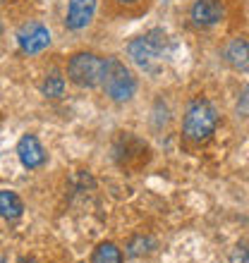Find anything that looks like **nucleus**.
<instances>
[{
	"instance_id": "1",
	"label": "nucleus",
	"mask_w": 249,
	"mask_h": 263,
	"mask_svg": "<svg viewBox=\"0 0 249 263\" xmlns=\"http://www.w3.org/2000/svg\"><path fill=\"white\" fill-rule=\"evenodd\" d=\"M218 125V112L206 98H194L187 105L185 118H182V137L192 144H204Z\"/></svg>"
},
{
	"instance_id": "2",
	"label": "nucleus",
	"mask_w": 249,
	"mask_h": 263,
	"mask_svg": "<svg viewBox=\"0 0 249 263\" xmlns=\"http://www.w3.org/2000/svg\"><path fill=\"white\" fill-rule=\"evenodd\" d=\"M168 46H170V41H168L166 31L163 29H151L144 36H137L134 41H130L127 53L141 69L153 72L156 65L168 55Z\"/></svg>"
},
{
	"instance_id": "3",
	"label": "nucleus",
	"mask_w": 249,
	"mask_h": 263,
	"mask_svg": "<svg viewBox=\"0 0 249 263\" xmlns=\"http://www.w3.org/2000/svg\"><path fill=\"white\" fill-rule=\"evenodd\" d=\"M103 91L105 96L115 101V103H124L134 96L137 91V79L130 72V67L120 60V58H105V74H103Z\"/></svg>"
},
{
	"instance_id": "4",
	"label": "nucleus",
	"mask_w": 249,
	"mask_h": 263,
	"mask_svg": "<svg viewBox=\"0 0 249 263\" xmlns=\"http://www.w3.org/2000/svg\"><path fill=\"white\" fill-rule=\"evenodd\" d=\"M105 74V60L96 53H75L67 60V77L69 82L82 86V89H94L98 84H103Z\"/></svg>"
},
{
	"instance_id": "5",
	"label": "nucleus",
	"mask_w": 249,
	"mask_h": 263,
	"mask_svg": "<svg viewBox=\"0 0 249 263\" xmlns=\"http://www.w3.org/2000/svg\"><path fill=\"white\" fill-rule=\"evenodd\" d=\"M17 46L24 55H36L50 46V31L41 22H24L17 31Z\"/></svg>"
},
{
	"instance_id": "6",
	"label": "nucleus",
	"mask_w": 249,
	"mask_h": 263,
	"mask_svg": "<svg viewBox=\"0 0 249 263\" xmlns=\"http://www.w3.org/2000/svg\"><path fill=\"white\" fill-rule=\"evenodd\" d=\"M189 14L197 27H216L225 17V3L223 0H197Z\"/></svg>"
},
{
	"instance_id": "7",
	"label": "nucleus",
	"mask_w": 249,
	"mask_h": 263,
	"mask_svg": "<svg viewBox=\"0 0 249 263\" xmlns=\"http://www.w3.org/2000/svg\"><path fill=\"white\" fill-rule=\"evenodd\" d=\"M96 14V0H69L67 14H65V27L69 31H82L91 24Z\"/></svg>"
},
{
	"instance_id": "8",
	"label": "nucleus",
	"mask_w": 249,
	"mask_h": 263,
	"mask_svg": "<svg viewBox=\"0 0 249 263\" xmlns=\"http://www.w3.org/2000/svg\"><path fill=\"white\" fill-rule=\"evenodd\" d=\"M17 156H20V163L27 170H36V167H41L46 163V151H43L41 141L34 134H24L17 141Z\"/></svg>"
},
{
	"instance_id": "9",
	"label": "nucleus",
	"mask_w": 249,
	"mask_h": 263,
	"mask_svg": "<svg viewBox=\"0 0 249 263\" xmlns=\"http://www.w3.org/2000/svg\"><path fill=\"white\" fill-rule=\"evenodd\" d=\"M225 60L235 69H240V72H249V41L247 39H242V36L233 39L228 43V48H225Z\"/></svg>"
},
{
	"instance_id": "10",
	"label": "nucleus",
	"mask_w": 249,
	"mask_h": 263,
	"mask_svg": "<svg viewBox=\"0 0 249 263\" xmlns=\"http://www.w3.org/2000/svg\"><path fill=\"white\" fill-rule=\"evenodd\" d=\"M22 211H24V206H22L20 196L14 192H10V189H3L0 192V213H3V218L5 220H14V218L22 215Z\"/></svg>"
},
{
	"instance_id": "11",
	"label": "nucleus",
	"mask_w": 249,
	"mask_h": 263,
	"mask_svg": "<svg viewBox=\"0 0 249 263\" xmlns=\"http://www.w3.org/2000/svg\"><path fill=\"white\" fill-rule=\"evenodd\" d=\"M91 263H122V254L113 242H103L94 249Z\"/></svg>"
},
{
	"instance_id": "12",
	"label": "nucleus",
	"mask_w": 249,
	"mask_h": 263,
	"mask_svg": "<svg viewBox=\"0 0 249 263\" xmlns=\"http://www.w3.org/2000/svg\"><path fill=\"white\" fill-rule=\"evenodd\" d=\"M41 93L48 98H60L62 93H65V79H62L60 74H56V72L48 74L41 84Z\"/></svg>"
},
{
	"instance_id": "13",
	"label": "nucleus",
	"mask_w": 249,
	"mask_h": 263,
	"mask_svg": "<svg viewBox=\"0 0 249 263\" xmlns=\"http://www.w3.org/2000/svg\"><path fill=\"white\" fill-rule=\"evenodd\" d=\"M108 3V7L111 10H115V12H127V10H134V7H146V3L149 0H105Z\"/></svg>"
},
{
	"instance_id": "14",
	"label": "nucleus",
	"mask_w": 249,
	"mask_h": 263,
	"mask_svg": "<svg viewBox=\"0 0 249 263\" xmlns=\"http://www.w3.org/2000/svg\"><path fill=\"white\" fill-rule=\"evenodd\" d=\"M146 247H151V242L149 239H144V237H134L130 242V256H139V254H146Z\"/></svg>"
},
{
	"instance_id": "15",
	"label": "nucleus",
	"mask_w": 249,
	"mask_h": 263,
	"mask_svg": "<svg viewBox=\"0 0 249 263\" xmlns=\"http://www.w3.org/2000/svg\"><path fill=\"white\" fill-rule=\"evenodd\" d=\"M233 263H249V251L242 249V247H237L233 251Z\"/></svg>"
},
{
	"instance_id": "16",
	"label": "nucleus",
	"mask_w": 249,
	"mask_h": 263,
	"mask_svg": "<svg viewBox=\"0 0 249 263\" xmlns=\"http://www.w3.org/2000/svg\"><path fill=\"white\" fill-rule=\"evenodd\" d=\"M240 103H242V108H244V110H249V86H247V89H244V96L240 98Z\"/></svg>"
},
{
	"instance_id": "17",
	"label": "nucleus",
	"mask_w": 249,
	"mask_h": 263,
	"mask_svg": "<svg viewBox=\"0 0 249 263\" xmlns=\"http://www.w3.org/2000/svg\"><path fill=\"white\" fill-rule=\"evenodd\" d=\"M20 263H39V261H34V258H22Z\"/></svg>"
},
{
	"instance_id": "18",
	"label": "nucleus",
	"mask_w": 249,
	"mask_h": 263,
	"mask_svg": "<svg viewBox=\"0 0 249 263\" xmlns=\"http://www.w3.org/2000/svg\"><path fill=\"white\" fill-rule=\"evenodd\" d=\"M3 263H7V261H5V258H3Z\"/></svg>"
}]
</instances>
